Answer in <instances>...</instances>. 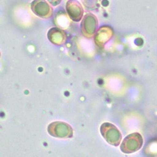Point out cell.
Returning <instances> with one entry per match:
<instances>
[{"label": "cell", "instance_id": "obj_1", "mask_svg": "<svg viewBox=\"0 0 157 157\" xmlns=\"http://www.w3.org/2000/svg\"><path fill=\"white\" fill-rule=\"evenodd\" d=\"M100 132L104 140L110 145L115 147L120 145L122 135L116 126L110 123H104L101 126Z\"/></svg>", "mask_w": 157, "mask_h": 157}, {"label": "cell", "instance_id": "obj_2", "mask_svg": "<svg viewBox=\"0 0 157 157\" xmlns=\"http://www.w3.org/2000/svg\"><path fill=\"white\" fill-rule=\"evenodd\" d=\"M143 139L138 133H132L124 138L120 146L121 151L126 154L135 153L143 146Z\"/></svg>", "mask_w": 157, "mask_h": 157}, {"label": "cell", "instance_id": "obj_5", "mask_svg": "<svg viewBox=\"0 0 157 157\" xmlns=\"http://www.w3.org/2000/svg\"><path fill=\"white\" fill-rule=\"evenodd\" d=\"M31 9L36 16L42 18H49L53 14V10L46 0H33Z\"/></svg>", "mask_w": 157, "mask_h": 157}, {"label": "cell", "instance_id": "obj_8", "mask_svg": "<svg viewBox=\"0 0 157 157\" xmlns=\"http://www.w3.org/2000/svg\"><path fill=\"white\" fill-rule=\"evenodd\" d=\"M47 37L52 44L57 45L63 44L67 39L66 33L59 28L51 29L47 33Z\"/></svg>", "mask_w": 157, "mask_h": 157}, {"label": "cell", "instance_id": "obj_6", "mask_svg": "<svg viewBox=\"0 0 157 157\" xmlns=\"http://www.w3.org/2000/svg\"><path fill=\"white\" fill-rule=\"evenodd\" d=\"M66 10L69 17L74 21H79L83 17V8L77 0H69L66 3Z\"/></svg>", "mask_w": 157, "mask_h": 157}, {"label": "cell", "instance_id": "obj_4", "mask_svg": "<svg viewBox=\"0 0 157 157\" xmlns=\"http://www.w3.org/2000/svg\"><path fill=\"white\" fill-rule=\"evenodd\" d=\"M98 26V20L97 17L92 14H86L81 22V29L83 36L86 38L93 37L96 32Z\"/></svg>", "mask_w": 157, "mask_h": 157}, {"label": "cell", "instance_id": "obj_7", "mask_svg": "<svg viewBox=\"0 0 157 157\" xmlns=\"http://www.w3.org/2000/svg\"><path fill=\"white\" fill-rule=\"evenodd\" d=\"M113 35V29L108 26L101 27L97 32L94 41L96 45L100 47H104L112 37Z\"/></svg>", "mask_w": 157, "mask_h": 157}, {"label": "cell", "instance_id": "obj_3", "mask_svg": "<svg viewBox=\"0 0 157 157\" xmlns=\"http://www.w3.org/2000/svg\"><path fill=\"white\" fill-rule=\"evenodd\" d=\"M48 133L52 136L59 138H70L73 136V129L67 123L62 121L51 123L47 128Z\"/></svg>", "mask_w": 157, "mask_h": 157}, {"label": "cell", "instance_id": "obj_9", "mask_svg": "<svg viewBox=\"0 0 157 157\" xmlns=\"http://www.w3.org/2000/svg\"><path fill=\"white\" fill-rule=\"evenodd\" d=\"M62 0H48V2L54 6H56L60 3Z\"/></svg>", "mask_w": 157, "mask_h": 157}]
</instances>
